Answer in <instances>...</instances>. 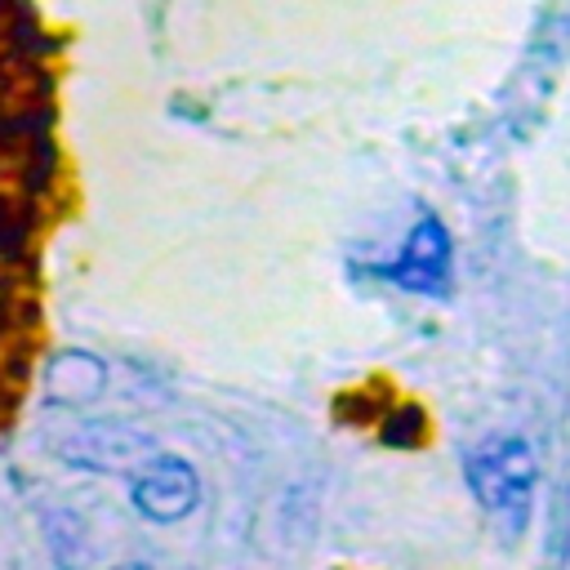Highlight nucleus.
<instances>
[{
    "label": "nucleus",
    "mask_w": 570,
    "mask_h": 570,
    "mask_svg": "<svg viewBox=\"0 0 570 570\" xmlns=\"http://www.w3.org/2000/svg\"><path fill=\"white\" fill-rule=\"evenodd\" d=\"M200 494H205V485H200L196 463H187L183 454H169V450H156L129 476V503L151 525L187 521L200 508Z\"/></svg>",
    "instance_id": "2"
},
{
    "label": "nucleus",
    "mask_w": 570,
    "mask_h": 570,
    "mask_svg": "<svg viewBox=\"0 0 570 570\" xmlns=\"http://www.w3.org/2000/svg\"><path fill=\"white\" fill-rule=\"evenodd\" d=\"M156 450H160L156 436L125 423H85L58 445V454L71 459L76 468H138Z\"/></svg>",
    "instance_id": "3"
},
{
    "label": "nucleus",
    "mask_w": 570,
    "mask_h": 570,
    "mask_svg": "<svg viewBox=\"0 0 570 570\" xmlns=\"http://www.w3.org/2000/svg\"><path fill=\"white\" fill-rule=\"evenodd\" d=\"M111 570H156L151 561H120V566H111Z\"/></svg>",
    "instance_id": "6"
},
{
    "label": "nucleus",
    "mask_w": 570,
    "mask_h": 570,
    "mask_svg": "<svg viewBox=\"0 0 570 570\" xmlns=\"http://www.w3.org/2000/svg\"><path fill=\"white\" fill-rule=\"evenodd\" d=\"M392 276L405 289H419V294H441L445 289V281H450V236H445V227L436 218H423L410 232Z\"/></svg>",
    "instance_id": "4"
},
{
    "label": "nucleus",
    "mask_w": 570,
    "mask_h": 570,
    "mask_svg": "<svg viewBox=\"0 0 570 570\" xmlns=\"http://www.w3.org/2000/svg\"><path fill=\"white\" fill-rule=\"evenodd\" d=\"M102 383H107V370H102V361H94L89 352H67V356H58V361L49 365V379H45V387H49L53 396H62V401H89V396L102 392Z\"/></svg>",
    "instance_id": "5"
},
{
    "label": "nucleus",
    "mask_w": 570,
    "mask_h": 570,
    "mask_svg": "<svg viewBox=\"0 0 570 570\" xmlns=\"http://www.w3.org/2000/svg\"><path fill=\"white\" fill-rule=\"evenodd\" d=\"M468 481L481 508L508 530L521 534L534 503V454L521 436H494L468 454Z\"/></svg>",
    "instance_id": "1"
}]
</instances>
